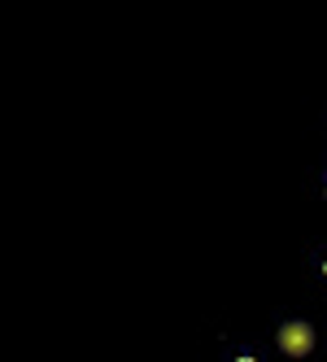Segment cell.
<instances>
[{"mask_svg": "<svg viewBox=\"0 0 327 362\" xmlns=\"http://www.w3.org/2000/svg\"><path fill=\"white\" fill-rule=\"evenodd\" d=\"M275 341H280V349H284L288 358H306V354L319 345V336H314V327H310L306 319H288L280 332H275Z\"/></svg>", "mask_w": 327, "mask_h": 362, "instance_id": "6da1fadb", "label": "cell"}, {"mask_svg": "<svg viewBox=\"0 0 327 362\" xmlns=\"http://www.w3.org/2000/svg\"><path fill=\"white\" fill-rule=\"evenodd\" d=\"M236 362H258V358H254V354H240V358H236Z\"/></svg>", "mask_w": 327, "mask_h": 362, "instance_id": "7a4b0ae2", "label": "cell"}, {"mask_svg": "<svg viewBox=\"0 0 327 362\" xmlns=\"http://www.w3.org/2000/svg\"><path fill=\"white\" fill-rule=\"evenodd\" d=\"M323 275H327V262H323Z\"/></svg>", "mask_w": 327, "mask_h": 362, "instance_id": "3957f363", "label": "cell"}]
</instances>
